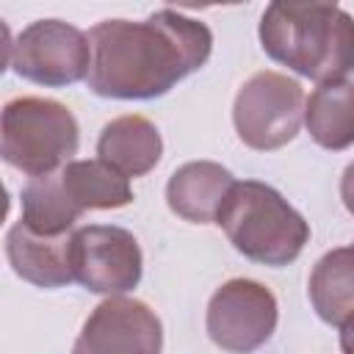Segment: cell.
<instances>
[{"instance_id": "4", "label": "cell", "mask_w": 354, "mask_h": 354, "mask_svg": "<svg viewBox=\"0 0 354 354\" xmlns=\"http://www.w3.org/2000/svg\"><path fill=\"white\" fill-rule=\"evenodd\" d=\"M80 144L75 113L47 97H17L3 108V160L28 177L64 169Z\"/></svg>"}, {"instance_id": "17", "label": "cell", "mask_w": 354, "mask_h": 354, "mask_svg": "<svg viewBox=\"0 0 354 354\" xmlns=\"http://www.w3.org/2000/svg\"><path fill=\"white\" fill-rule=\"evenodd\" d=\"M340 199H343L346 210L354 216V160L346 166V171L340 177Z\"/></svg>"}, {"instance_id": "12", "label": "cell", "mask_w": 354, "mask_h": 354, "mask_svg": "<svg viewBox=\"0 0 354 354\" xmlns=\"http://www.w3.org/2000/svg\"><path fill=\"white\" fill-rule=\"evenodd\" d=\"M97 155L127 180L144 177L158 166L163 155V138L149 119L127 113L102 127L97 138Z\"/></svg>"}, {"instance_id": "18", "label": "cell", "mask_w": 354, "mask_h": 354, "mask_svg": "<svg viewBox=\"0 0 354 354\" xmlns=\"http://www.w3.org/2000/svg\"><path fill=\"white\" fill-rule=\"evenodd\" d=\"M340 351L354 354V315L340 326Z\"/></svg>"}, {"instance_id": "1", "label": "cell", "mask_w": 354, "mask_h": 354, "mask_svg": "<svg viewBox=\"0 0 354 354\" xmlns=\"http://www.w3.org/2000/svg\"><path fill=\"white\" fill-rule=\"evenodd\" d=\"M88 88L108 100H155L202 69L213 53L205 22L160 8L141 22L102 19L88 30Z\"/></svg>"}, {"instance_id": "10", "label": "cell", "mask_w": 354, "mask_h": 354, "mask_svg": "<svg viewBox=\"0 0 354 354\" xmlns=\"http://www.w3.org/2000/svg\"><path fill=\"white\" fill-rule=\"evenodd\" d=\"M6 257L17 277L36 288H64L75 282L72 274V232L39 235L17 221L6 235Z\"/></svg>"}, {"instance_id": "11", "label": "cell", "mask_w": 354, "mask_h": 354, "mask_svg": "<svg viewBox=\"0 0 354 354\" xmlns=\"http://www.w3.org/2000/svg\"><path fill=\"white\" fill-rule=\"evenodd\" d=\"M235 177L213 160L183 163L166 183V202L171 213L194 224H216L221 202L227 199Z\"/></svg>"}, {"instance_id": "5", "label": "cell", "mask_w": 354, "mask_h": 354, "mask_svg": "<svg viewBox=\"0 0 354 354\" xmlns=\"http://www.w3.org/2000/svg\"><path fill=\"white\" fill-rule=\"evenodd\" d=\"M304 91L293 77L279 72H257L235 94L232 124L246 147L271 152L296 138L304 119Z\"/></svg>"}, {"instance_id": "3", "label": "cell", "mask_w": 354, "mask_h": 354, "mask_svg": "<svg viewBox=\"0 0 354 354\" xmlns=\"http://www.w3.org/2000/svg\"><path fill=\"white\" fill-rule=\"evenodd\" d=\"M216 224L224 230L235 252L274 268L293 263L310 241V224L304 216L290 207L277 188L260 180H235L221 202Z\"/></svg>"}, {"instance_id": "2", "label": "cell", "mask_w": 354, "mask_h": 354, "mask_svg": "<svg viewBox=\"0 0 354 354\" xmlns=\"http://www.w3.org/2000/svg\"><path fill=\"white\" fill-rule=\"evenodd\" d=\"M257 33L271 61L318 86L354 72V17L335 3H271Z\"/></svg>"}, {"instance_id": "15", "label": "cell", "mask_w": 354, "mask_h": 354, "mask_svg": "<svg viewBox=\"0 0 354 354\" xmlns=\"http://www.w3.org/2000/svg\"><path fill=\"white\" fill-rule=\"evenodd\" d=\"M61 183L69 199L86 210H113L133 202V188L124 174H119L105 160H69L61 169Z\"/></svg>"}, {"instance_id": "13", "label": "cell", "mask_w": 354, "mask_h": 354, "mask_svg": "<svg viewBox=\"0 0 354 354\" xmlns=\"http://www.w3.org/2000/svg\"><path fill=\"white\" fill-rule=\"evenodd\" d=\"M304 124L310 138L332 152H340L354 144V80L321 83L307 105Z\"/></svg>"}, {"instance_id": "9", "label": "cell", "mask_w": 354, "mask_h": 354, "mask_svg": "<svg viewBox=\"0 0 354 354\" xmlns=\"http://www.w3.org/2000/svg\"><path fill=\"white\" fill-rule=\"evenodd\" d=\"M163 324L138 299L108 296L86 318L72 354H160Z\"/></svg>"}, {"instance_id": "7", "label": "cell", "mask_w": 354, "mask_h": 354, "mask_svg": "<svg viewBox=\"0 0 354 354\" xmlns=\"http://www.w3.org/2000/svg\"><path fill=\"white\" fill-rule=\"evenodd\" d=\"M277 296L257 279H230L207 301V337L230 354H252L277 329Z\"/></svg>"}, {"instance_id": "16", "label": "cell", "mask_w": 354, "mask_h": 354, "mask_svg": "<svg viewBox=\"0 0 354 354\" xmlns=\"http://www.w3.org/2000/svg\"><path fill=\"white\" fill-rule=\"evenodd\" d=\"M83 216V210L69 199L64 183H61V169L53 174L30 177L28 185L22 188V224L30 227L39 235H66L75 221Z\"/></svg>"}, {"instance_id": "8", "label": "cell", "mask_w": 354, "mask_h": 354, "mask_svg": "<svg viewBox=\"0 0 354 354\" xmlns=\"http://www.w3.org/2000/svg\"><path fill=\"white\" fill-rule=\"evenodd\" d=\"M141 246L130 230L88 224L72 232V274L86 290L122 296L141 282Z\"/></svg>"}, {"instance_id": "6", "label": "cell", "mask_w": 354, "mask_h": 354, "mask_svg": "<svg viewBox=\"0 0 354 354\" xmlns=\"http://www.w3.org/2000/svg\"><path fill=\"white\" fill-rule=\"evenodd\" d=\"M6 64L19 77L39 86H72L88 77L91 41L88 33L64 19H36L17 36L14 44H8Z\"/></svg>"}, {"instance_id": "14", "label": "cell", "mask_w": 354, "mask_h": 354, "mask_svg": "<svg viewBox=\"0 0 354 354\" xmlns=\"http://www.w3.org/2000/svg\"><path fill=\"white\" fill-rule=\"evenodd\" d=\"M307 293L318 318L340 329L354 315V246L326 252L313 266Z\"/></svg>"}]
</instances>
